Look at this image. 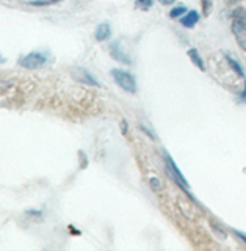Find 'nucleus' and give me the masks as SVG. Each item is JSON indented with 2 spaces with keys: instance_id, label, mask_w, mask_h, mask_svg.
I'll return each instance as SVG.
<instances>
[{
  "instance_id": "obj_1",
  "label": "nucleus",
  "mask_w": 246,
  "mask_h": 251,
  "mask_svg": "<svg viewBox=\"0 0 246 251\" xmlns=\"http://www.w3.org/2000/svg\"><path fill=\"white\" fill-rule=\"evenodd\" d=\"M231 30L235 36L237 44L240 49L246 52V10L245 8H235L231 14Z\"/></svg>"
},
{
  "instance_id": "obj_2",
  "label": "nucleus",
  "mask_w": 246,
  "mask_h": 251,
  "mask_svg": "<svg viewBox=\"0 0 246 251\" xmlns=\"http://www.w3.org/2000/svg\"><path fill=\"white\" fill-rule=\"evenodd\" d=\"M163 162H165L166 175H168L174 180V184L179 185V188H182V190H184L190 196V198H192V195H190V184H188V180L185 179L184 173L179 170V167L176 165V162H174L172 157L170 155V152L163 151Z\"/></svg>"
},
{
  "instance_id": "obj_3",
  "label": "nucleus",
  "mask_w": 246,
  "mask_h": 251,
  "mask_svg": "<svg viewBox=\"0 0 246 251\" xmlns=\"http://www.w3.org/2000/svg\"><path fill=\"white\" fill-rule=\"evenodd\" d=\"M110 74L113 75L115 82L120 85V88H123L125 93H130V94L137 93V80H135V77L130 73H127V71L120 69V68H113L110 71Z\"/></svg>"
},
{
  "instance_id": "obj_4",
  "label": "nucleus",
  "mask_w": 246,
  "mask_h": 251,
  "mask_svg": "<svg viewBox=\"0 0 246 251\" xmlns=\"http://www.w3.org/2000/svg\"><path fill=\"white\" fill-rule=\"evenodd\" d=\"M47 60H49V57L44 53V52H30L27 55H22V57L19 58V65L22 68H27V69H38L44 66Z\"/></svg>"
},
{
  "instance_id": "obj_5",
  "label": "nucleus",
  "mask_w": 246,
  "mask_h": 251,
  "mask_svg": "<svg viewBox=\"0 0 246 251\" xmlns=\"http://www.w3.org/2000/svg\"><path fill=\"white\" fill-rule=\"evenodd\" d=\"M71 73H73V77L75 80H78L83 85H88V86H100L99 82L94 78V75L90 73V71H86L83 68H73L71 69Z\"/></svg>"
},
{
  "instance_id": "obj_6",
  "label": "nucleus",
  "mask_w": 246,
  "mask_h": 251,
  "mask_svg": "<svg viewBox=\"0 0 246 251\" xmlns=\"http://www.w3.org/2000/svg\"><path fill=\"white\" fill-rule=\"evenodd\" d=\"M110 55H112L113 60L124 63V65H130V63H132L130 57L125 53V50L121 47L120 41H113L112 44H110Z\"/></svg>"
},
{
  "instance_id": "obj_7",
  "label": "nucleus",
  "mask_w": 246,
  "mask_h": 251,
  "mask_svg": "<svg viewBox=\"0 0 246 251\" xmlns=\"http://www.w3.org/2000/svg\"><path fill=\"white\" fill-rule=\"evenodd\" d=\"M94 36L99 43H104L107 39L112 38V25L108 22H102L96 27V31H94Z\"/></svg>"
},
{
  "instance_id": "obj_8",
  "label": "nucleus",
  "mask_w": 246,
  "mask_h": 251,
  "mask_svg": "<svg viewBox=\"0 0 246 251\" xmlns=\"http://www.w3.org/2000/svg\"><path fill=\"white\" fill-rule=\"evenodd\" d=\"M199 22V13L192 10V11H187L184 16H182V19H180V24L184 25L185 28H193L196 24Z\"/></svg>"
},
{
  "instance_id": "obj_9",
  "label": "nucleus",
  "mask_w": 246,
  "mask_h": 251,
  "mask_svg": "<svg viewBox=\"0 0 246 251\" xmlns=\"http://www.w3.org/2000/svg\"><path fill=\"white\" fill-rule=\"evenodd\" d=\"M188 57H190V60H192V63H195V66L197 68V69H201V71H205V65H204V60L201 58V55H199V52H197L196 49H190L188 52Z\"/></svg>"
},
{
  "instance_id": "obj_10",
  "label": "nucleus",
  "mask_w": 246,
  "mask_h": 251,
  "mask_svg": "<svg viewBox=\"0 0 246 251\" xmlns=\"http://www.w3.org/2000/svg\"><path fill=\"white\" fill-rule=\"evenodd\" d=\"M226 60H227V65L232 68V71L237 74V75H240V77H246L245 74V69L242 68V65L239 61H237L235 58H232L231 55H226Z\"/></svg>"
},
{
  "instance_id": "obj_11",
  "label": "nucleus",
  "mask_w": 246,
  "mask_h": 251,
  "mask_svg": "<svg viewBox=\"0 0 246 251\" xmlns=\"http://www.w3.org/2000/svg\"><path fill=\"white\" fill-rule=\"evenodd\" d=\"M187 13V6H184V5H179V6H174L172 10L170 11V18L171 19H179V18H182Z\"/></svg>"
},
{
  "instance_id": "obj_12",
  "label": "nucleus",
  "mask_w": 246,
  "mask_h": 251,
  "mask_svg": "<svg viewBox=\"0 0 246 251\" xmlns=\"http://www.w3.org/2000/svg\"><path fill=\"white\" fill-rule=\"evenodd\" d=\"M63 0H31L30 5L33 6H50V5H55V3H60Z\"/></svg>"
},
{
  "instance_id": "obj_13",
  "label": "nucleus",
  "mask_w": 246,
  "mask_h": 251,
  "mask_svg": "<svg viewBox=\"0 0 246 251\" xmlns=\"http://www.w3.org/2000/svg\"><path fill=\"white\" fill-rule=\"evenodd\" d=\"M152 5H154V0H137V6L143 11H148Z\"/></svg>"
},
{
  "instance_id": "obj_14",
  "label": "nucleus",
  "mask_w": 246,
  "mask_h": 251,
  "mask_svg": "<svg viewBox=\"0 0 246 251\" xmlns=\"http://www.w3.org/2000/svg\"><path fill=\"white\" fill-rule=\"evenodd\" d=\"M149 184H150V188H152V190H155V192H160L162 190V182L157 177H150L149 179Z\"/></svg>"
},
{
  "instance_id": "obj_15",
  "label": "nucleus",
  "mask_w": 246,
  "mask_h": 251,
  "mask_svg": "<svg viewBox=\"0 0 246 251\" xmlns=\"http://www.w3.org/2000/svg\"><path fill=\"white\" fill-rule=\"evenodd\" d=\"M201 5H202V13L205 16H209L212 10V0H201Z\"/></svg>"
},
{
  "instance_id": "obj_16",
  "label": "nucleus",
  "mask_w": 246,
  "mask_h": 251,
  "mask_svg": "<svg viewBox=\"0 0 246 251\" xmlns=\"http://www.w3.org/2000/svg\"><path fill=\"white\" fill-rule=\"evenodd\" d=\"M210 225H212V229L215 231V234H220V237H221V239H226V232H224V231H221L220 227H218V225H215V223H210Z\"/></svg>"
},
{
  "instance_id": "obj_17",
  "label": "nucleus",
  "mask_w": 246,
  "mask_h": 251,
  "mask_svg": "<svg viewBox=\"0 0 246 251\" xmlns=\"http://www.w3.org/2000/svg\"><path fill=\"white\" fill-rule=\"evenodd\" d=\"M138 127H140V130H143V132H145L146 135H149L150 138H154V140H155V133H154V132H150V130H149V129L146 127V126H145V124H140Z\"/></svg>"
},
{
  "instance_id": "obj_18",
  "label": "nucleus",
  "mask_w": 246,
  "mask_h": 251,
  "mask_svg": "<svg viewBox=\"0 0 246 251\" xmlns=\"http://www.w3.org/2000/svg\"><path fill=\"white\" fill-rule=\"evenodd\" d=\"M234 234L237 235V237H239L243 243H246V234L245 232H242V231H237V229H234Z\"/></svg>"
},
{
  "instance_id": "obj_19",
  "label": "nucleus",
  "mask_w": 246,
  "mask_h": 251,
  "mask_svg": "<svg viewBox=\"0 0 246 251\" xmlns=\"http://www.w3.org/2000/svg\"><path fill=\"white\" fill-rule=\"evenodd\" d=\"M121 132H123V135H127V121L125 120L121 121Z\"/></svg>"
},
{
  "instance_id": "obj_20",
  "label": "nucleus",
  "mask_w": 246,
  "mask_h": 251,
  "mask_svg": "<svg viewBox=\"0 0 246 251\" xmlns=\"http://www.w3.org/2000/svg\"><path fill=\"white\" fill-rule=\"evenodd\" d=\"M78 155H80L82 157V168H85L86 167V162H88V160H86V155L80 151V152H78Z\"/></svg>"
},
{
  "instance_id": "obj_21",
  "label": "nucleus",
  "mask_w": 246,
  "mask_h": 251,
  "mask_svg": "<svg viewBox=\"0 0 246 251\" xmlns=\"http://www.w3.org/2000/svg\"><path fill=\"white\" fill-rule=\"evenodd\" d=\"M240 99H242L243 102H246V77H245V90H243V93H242Z\"/></svg>"
},
{
  "instance_id": "obj_22",
  "label": "nucleus",
  "mask_w": 246,
  "mask_h": 251,
  "mask_svg": "<svg viewBox=\"0 0 246 251\" xmlns=\"http://www.w3.org/2000/svg\"><path fill=\"white\" fill-rule=\"evenodd\" d=\"M69 231H71V232H73L74 235H80V231H77V229H75V227H74L73 225H71V226H69Z\"/></svg>"
},
{
  "instance_id": "obj_23",
  "label": "nucleus",
  "mask_w": 246,
  "mask_h": 251,
  "mask_svg": "<svg viewBox=\"0 0 246 251\" xmlns=\"http://www.w3.org/2000/svg\"><path fill=\"white\" fill-rule=\"evenodd\" d=\"M158 2H160L162 5H171V3L176 2V0H158Z\"/></svg>"
},
{
  "instance_id": "obj_24",
  "label": "nucleus",
  "mask_w": 246,
  "mask_h": 251,
  "mask_svg": "<svg viewBox=\"0 0 246 251\" xmlns=\"http://www.w3.org/2000/svg\"><path fill=\"white\" fill-rule=\"evenodd\" d=\"M27 214L28 215H41V212L39 210H27Z\"/></svg>"
},
{
  "instance_id": "obj_25",
  "label": "nucleus",
  "mask_w": 246,
  "mask_h": 251,
  "mask_svg": "<svg viewBox=\"0 0 246 251\" xmlns=\"http://www.w3.org/2000/svg\"><path fill=\"white\" fill-rule=\"evenodd\" d=\"M229 3H237V2H242V0H227Z\"/></svg>"
},
{
  "instance_id": "obj_26",
  "label": "nucleus",
  "mask_w": 246,
  "mask_h": 251,
  "mask_svg": "<svg viewBox=\"0 0 246 251\" xmlns=\"http://www.w3.org/2000/svg\"><path fill=\"white\" fill-rule=\"evenodd\" d=\"M3 61H5V58L2 57V55H0V63H3Z\"/></svg>"
}]
</instances>
